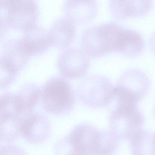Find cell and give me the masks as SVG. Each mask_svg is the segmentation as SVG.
I'll use <instances>...</instances> for the list:
<instances>
[{"label":"cell","instance_id":"20","mask_svg":"<svg viewBox=\"0 0 155 155\" xmlns=\"http://www.w3.org/2000/svg\"><path fill=\"white\" fill-rule=\"evenodd\" d=\"M150 41V45L151 49L155 54V31L151 36Z\"/></svg>","mask_w":155,"mask_h":155},{"label":"cell","instance_id":"7","mask_svg":"<svg viewBox=\"0 0 155 155\" xmlns=\"http://www.w3.org/2000/svg\"><path fill=\"white\" fill-rule=\"evenodd\" d=\"M150 81L146 73L138 69L123 72L114 87V94H118L138 102L147 93Z\"/></svg>","mask_w":155,"mask_h":155},{"label":"cell","instance_id":"8","mask_svg":"<svg viewBox=\"0 0 155 155\" xmlns=\"http://www.w3.org/2000/svg\"><path fill=\"white\" fill-rule=\"evenodd\" d=\"M58 67L60 73L65 78H79L84 76L88 69V57L82 49L73 48L65 49L59 56Z\"/></svg>","mask_w":155,"mask_h":155},{"label":"cell","instance_id":"6","mask_svg":"<svg viewBox=\"0 0 155 155\" xmlns=\"http://www.w3.org/2000/svg\"><path fill=\"white\" fill-rule=\"evenodd\" d=\"M110 130L118 139L127 140L143 125L144 118L137 105L117 102L115 109L110 117Z\"/></svg>","mask_w":155,"mask_h":155},{"label":"cell","instance_id":"3","mask_svg":"<svg viewBox=\"0 0 155 155\" xmlns=\"http://www.w3.org/2000/svg\"><path fill=\"white\" fill-rule=\"evenodd\" d=\"M41 102L46 112L57 116L66 115L74 107L75 94L68 80L63 77L55 76L44 84Z\"/></svg>","mask_w":155,"mask_h":155},{"label":"cell","instance_id":"9","mask_svg":"<svg viewBox=\"0 0 155 155\" xmlns=\"http://www.w3.org/2000/svg\"><path fill=\"white\" fill-rule=\"evenodd\" d=\"M51 130L50 121L46 116L33 112L22 120L21 134L29 143L40 144L48 140Z\"/></svg>","mask_w":155,"mask_h":155},{"label":"cell","instance_id":"17","mask_svg":"<svg viewBox=\"0 0 155 155\" xmlns=\"http://www.w3.org/2000/svg\"><path fill=\"white\" fill-rule=\"evenodd\" d=\"M154 135L151 132L140 130L130 139L132 155H154L153 148Z\"/></svg>","mask_w":155,"mask_h":155},{"label":"cell","instance_id":"16","mask_svg":"<svg viewBox=\"0 0 155 155\" xmlns=\"http://www.w3.org/2000/svg\"><path fill=\"white\" fill-rule=\"evenodd\" d=\"M23 118L12 115L0 116V137L2 141L13 142L18 138Z\"/></svg>","mask_w":155,"mask_h":155},{"label":"cell","instance_id":"18","mask_svg":"<svg viewBox=\"0 0 155 155\" xmlns=\"http://www.w3.org/2000/svg\"><path fill=\"white\" fill-rule=\"evenodd\" d=\"M18 71L8 62L0 58V87L5 88L15 80Z\"/></svg>","mask_w":155,"mask_h":155},{"label":"cell","instance_id":"2","mask_svg":"<svg viewBox=\"0 0 155 155\" xmlns=\"http://www.w3.org/2000/svg\"><path fill=\"white\" fill-rule=\"evenodd\" d=\"M1 35L8 28L24 31L36 25L38 4L34 1L0 0Z\"/></svg>","mask_w":155,"mask_h":155},{"label":"cell","instance_id":"4","mask_svg":"<svg viewBox=\"0 0 155 155\" xmlns=\"http://www.w3.org/2000/svg\"><path fill=\"white\" fill-rule=\"evenodd\" d=\"M100 130L89 124L75 126L57 141L54 155H94Z\"/></svg>","mask_w":155,"mask_h":155},{"label":"cell","instance_id":"14","mask_svg":"<svg viewBox=\"0 0 155 155\" xmlns=\"http://www.w3.org/2000/svg\"><path fill=\"white\" fill-rule=\"evenodd\" d=\"M0 58L8 61L19 72L30 57L23 48L21 38H13L5 41L2 44Z\"/></svg>","mask_w":155,"mask_h":155},{"label":"cell","instance_id":"19","mask_svg":"<svg viewBox=\"0 0 155 155\" xmlns=\"http://www.w3.org/2000/svg\"><path fill=\"white\" fill-rule=\"evenodd\" d=\"M0 155H27L24 150L15 146L8 145L2 147Z\"/></svg>","mask_w":155,"mask_h":155},{"label":"cell","instance_id":"11","mask_svg":"<svg viewBox=\"0 0 155 155\" xmlns=\"http://www.w3.org/2000/svg\"><path fill=\"white\" fill-rule=\"evenodd\" d=\"M63 10L65 17L75 24H87L96 17L98 4L94 1H67L63 4Z\"/></svg>","mask_w":155,"mask_h":155},{"label":"cell","instance_id":"1","mask_svg":"<svg viewBox=\"0 0 155 155\" xmlns=\"http://www.w3.org/2000/svg\"><path fill=\"white\" fill-rule=\"evenodd\" d=\"M128 28L114 22L89 28L81 36V46L88 57L97 58L112 52L123 54L129 38Z\"/></svg>","mask_w":155,"mask_h":155},{"label":"cell","instance_id":"5","mask_svg":"<svg viewBox=\"0 0 155 155\" xmlns=\"http://www.w3.org/2000/svg\"><path fill=\"white\" fill-rule=\"evenodd\" d=\"M77 94L85 106L94 108L101 107L109 104L114 98V87L107 77L93 74L79 83Z\"/></svg>","mask_w":155,"mask_h":155},{"label":"cell","instance_id":"15","mask_svg":"<svg viewBox=\"0 0 155 155\" xmlns=\"http://www.w3.org/2000/svg\"><path fill=\"white\" fill-rule=\"evenodd\" d=\"M41 91L38 85L33 83L25 84L17 94L19 97L25 117L33 113V110L41 101Z\"/></svg>","mask_w":155,"mask_h":155},{"label":"cell","instance_id":"13","mask_svg":"<svg viewBox=\"0 0 155 155\" xmlns=\"http://www.w3.org/2000/svg\"><path fill=\"white\" fill-rule=\"evenodd\" d=\"M48 32L51 45L64 48L74 40L76 36V26L75 23L68 18L61 17L52 23Z\"/></svg>","mask_w":155,"mask_h":155},{"label":"cell","instance_id":"12","mask_svg":"<svg viewBox=\"0 0 155 155\" xmlns=\"http://www.w3.org/2000/svg\"><path fill=\"white\" fill-rule=\"evenodd\" d=\"M109 9L112 17L121 20L131 17H138L147 14L151 9L150 1H111Z\"/></svg>","mask_w":155,"mask_h":155},{"label":"cell","instance_id":"10","mask_svg":"<svg viewBox=\"0 0 155 155\" xmlns=\"http://www.w3.org/2000/svg\"><path fill=\"white\" fill-rule=\"evenodd\" d=\"M21 39L30 58L43 54L51 45L48 30L37 24L24 31Z\"/></svg>","mask_w":155,"mask_h":155},{"label":"cell","instance_id":"21","mask_svg":"<svg viewBox=\"0 0 155 155\" xmlns=\"http://www.w3.org/2000/svg\"></svg>","mask_w":155,"mask_h":155}]
</instances>
